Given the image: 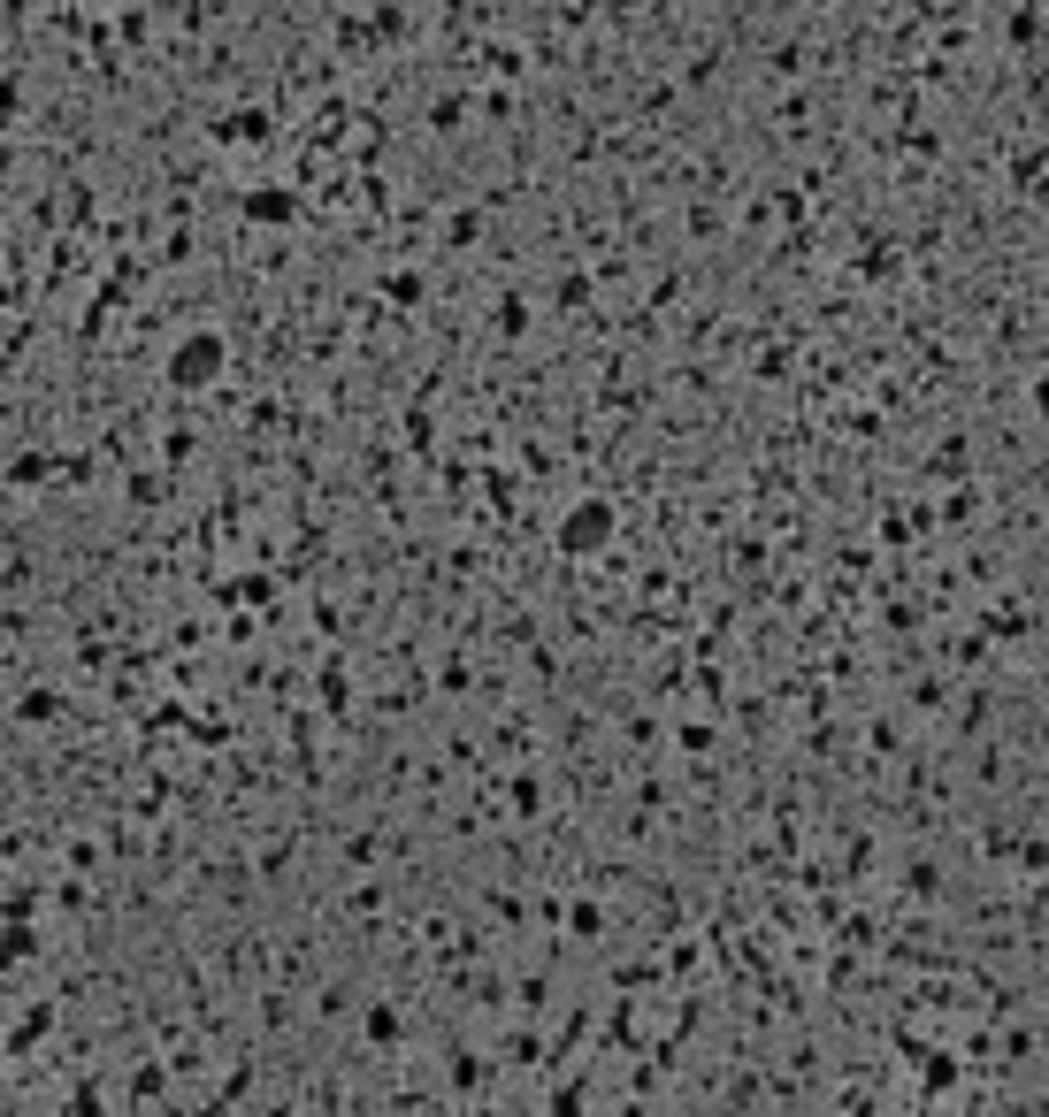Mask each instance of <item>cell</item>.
I'll list each match as a JSON object with an SVG mask.
<instances>
[{
    "mask_svg": "<svg viewBox=\"0 0 1049 1117\" xmlns=\"http://www.w3.org/2000/svg\"><path fill=\"white\" fill-rule=\"evenodd\" d=\"M605 529H613V521H605V506H575V521H567V536H559V544H567V551H590V544H605Z\"/></svg>",
    "mask_w": 1049,
    "mask_h": 1117,
    "instance_id": "cell-1",
    "label": "cell"
}]
</instances>
